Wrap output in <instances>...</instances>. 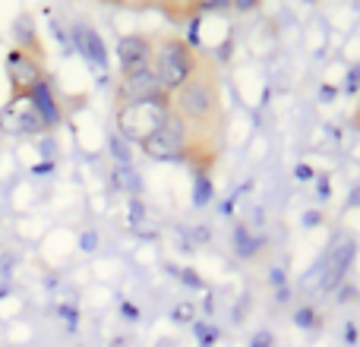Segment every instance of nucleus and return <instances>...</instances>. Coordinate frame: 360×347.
<instances>
[{
  "label": "nucleus",
  "instance_id": "nucleus-1",
  "mask_svg": "<svg viewBox=\"0 0 360 347\" xmlns=\"http://www.w3.org/2000/svg\"><path fill=\"white\" fill-rule=\"evenodd\" d=\"M196 60H199V51L193 48L186 38L180 35H158L155 44H152V63L149 70L155 73L158 86L165 89L168 95H174L190 73L196 70Z\"/></svg>",
  "mask_w": 360,
  "mask_h": 347
},
{
  "label": "nucleus",
  "instance_id": "nucleus-2",
  "mask_svg": "<svg viewBox=\"0 0 360 347\" xmlns=\"http://www.w3.org/2000/svg\"><path fill=\"white\" fill-rule=\"evenodd\" d=\"M171 114V95L152 101H136V105H120L117 107V133L133 145H143L165 126Z\"/></svg>",
  "mask_w": 360,
  "mask_h": 347
},
{
  "label": "nucleus",
  "instance_id": "nucleus-3",
  "mask_svg": "<svg viewBox=\"0 0 360 347\" xmlns=\"http://www.w3.org/2000/svg\"><path fill=\"white\" fill-rule=\"evenodd\" d=\"M6 82H10V101H25L44 79H48V70H44V60L25 54L19 48L6 51Z\"/></svg>",
  "mask_w": 360,
  "mask_h": 347
},
{
  "label": "nucleus",
  "instance_id": "nucleus-4",
  "mask_svg": "<svg viewBox=\"0 0 360 347\" xmlns=\"http://www.w3.org/2000/svg\"><path fill=\"white\" fill-rule=\"evenodd\" d=\"M186 143H190V130H186L184 120H180L174 111H171L162 130H158L152 139H146V143H143V152H146L149 158H168V162H184Z\"/></svg>",
  "mask_w": 360,
  "mask_h": 347
},
{
  "label": "nucleus",
  "instance_id": "nucleus-5",
  "mask_svg": "<svg viewBox=\"0 0 360 347\" xmlns=\"http://www.w3.org/2000/svg\"><path fill=\"white\" fill-rule=\"evenodd\" d=\"M152 44L155 38L146 32H130L117 41V63H120V76H133L149 70L152 63Z\"/></svg>",
  "mask_w": 360,
  "mask_h": 347
},
{
  "label": "nucleus",
  "instance_id": "nucleus-6",
  "mask_svg": "<svg viewBox=\"0 0 360 347\" xmlns=\"http://www.w3.org/2000/svg\"><path fill=\"white\" fill-rule=\"evenodd\" d=\"M114 95H117V107H120V105H136V101L162 98V95H168V92L158 86L152 70H143V73H133V76H120L117 92Z\"/></svg>",
  "mask_w": 360,
  "mask_h": 347
},
{
  "label": "nucleus",
  "instance_id": "nucleus-7",
  "mask_svg": "<svg viewBox=\"0 0 360 347\" xmlns=\"http://www.w3.org/2000/svg\"><path fill=\"white\" fill-rule=\"evenodd\" d=\"M73 44H76V51L86 57V63H92V67H98V70H108L105 41H101V35L92 29V25L76 22L73 25Z\"/></svg>",
  "mask_w": 360,
  "mask_h": 347
},
{
  "label": "nucleus",
  "instance_id": "nucleus-8",
  "mask_svg": "<svg viewBox=\"0 0 360 347\" xmlns=\"http://www.w3.org/2000/svg\"><path fill=\"white\" fill-rule=\"evenodd\" d=\"M25 101H29L32 111L38 114V120L44 124V130H51V126L60 124L63 111H60V101H57V95H54V89H51V82H48V79H44L41 86H38Z\"/></svg>",
  "mask_w": 360,
  "mask_h": 347
},
{
  "label": "nucleus",
  "instance_id": "nucleus-9",
  "mask_svg": "<svg viewBox=\"0 0 360 347\" xmlns=\"http://www.w3.org/2000/svg\"><path fill=\"white\" fill-rule=\"evenodd\" d=\"M13 35H16V44L13 48L25 51V54L38 57V60H44V48H41V38H38L35 25H32L29 16H19L16 19V29H13Z\"/></svg>",
  "mask_w": 360,
  "mask_h": 347
},
{
  "label": "nucleus",
  "instance_id": "nucleus-10",
  "mask_svg": "<svg viewBox=\"0 0 360 347\" xmlns=\"http://www.w3.org/2000/svg\"><path fill=\"white\" fill-rule=\"evenodd\" d=\"M234 243H237V256H243V259H250V256L256 253V247H259V243L250 237L247 228H237L234 230Z\"/></svg>",
  "mask_w": 360,
  "mask_h": 347
},
{
  "label": "nucleus",
  "instance_id": "nucleus-11",
  "mask_svg": "<svg viewBox=\"0 0 360 347\" xmlns=\"http://www.w3.org/2000/svg\"><path fill=\"white\" fill-rule=\"evenodd\" d=\"M209 196H212L209 177H205V174H196V192H193V202H196V205H205V202H209Z\"/></svg>",
  "mask_w": 360,
  "mask_h": 347
},
{
  "label": "nucleus",
  "instance_id": "nucleus-12",
  "mask_svg": "<svg viewBox=\"0 0 360 347\" xmlns=\"http://www.w3.org/2000/svg\"><path fill=\"white\" fill-rule=\"evenodd\" d=\"M294 319H297L300 329H316V325H319V316H316V310H313V306H300V310L294 313Z\"/></svg>",
  "mask_w": 360,
  "mask_h": 347
},
{
  "label": "nucleus",
  "instance_id": "nucleus-13",
  "mask_svg": "<svg viewBox=\"0 0 360 347\" xmlns=\"http://www.w3.org/2000/svg\"><path fill=\"white\" fill-rule=\"evenodd\" d=\"M196 338H199V344H202V347H212V344L218 341V332L212 329V325L199 322V325H196Z\"/></svg>",
  "mask_w": 360,
  "mask_h": 347
},
{
  "label": "nucleus",
  "instance_id": "nucleus-14",
  "mask_svg": "<svg viewBox=\"0 0 360 347\" xmlns=\"http://www.w3.org/2000/svg\"><path fill=\"white\" fill-rule=\"evenodd\" d=\"M272 344H275V338L269 335V332H256V335H253V344H250V347H272Z\"/></svg>",
  "mask_w": 360,
  "mask_h": 347
},
{
  "label": "nucleus",
  "instance_id": "nucleus-15",
  "mask_svg": "<svg viewBox=\"0 0 360 347\" xmlns=\"http://www.w3.org/2000/svg\"><path fill=\"white\" fill-rule=\"evenodd\" d=\"M294 174H297V180H300V183H307V180H313V177H316V171H313L310 164H297V168H294Z\"/></svg>",
  "mask_w": 360,
  "mask_h": 347
},
{
  "label": "nucleus",
  "instance_id": "nucleus-16",
  "mask_svg": "<svg viewBox=\"0 0 360 347\" xmlns=\"http://www.w3.org/2000/svg\"><path fill=\"white\" fill-rule=\"evenodd\" d=\"M351 124H354V126H357V133H360V105L354 107V114H351Z\"/></svg>",
  "mask_w": 360,
  "mask_h": 347
},
{
  "label": "nucleus",
  "instance_id": "nucleus-17",
  "mask_svg": "<svg viewBox=\"0 0 360 347\" xmlns=\"http://www.w3.org/2000/svg\"><path fill=\"white\" fill-rule=\"evenodd\" d=\"M345 338H348V341H357V332H354V325H348V332H345Z\"/></svg>",
  "mask_w": 360,
  "mask_h": 347
},
{
  "label": "nucleus",
  "instance_id": "nucleus-18",
  "mask_svg": "<svg viewBox=\"0 0 360 347\" xmlns=\"http://www.w3.org/2000/svg\"><path fill=\"white\" fill-rule=\"evenodd\" d=\"M351 205H360V186H357L354 192H351Z\"/></svg>",
  "mask_w": 360,
  "mask_h": 347
}]
</instances>
